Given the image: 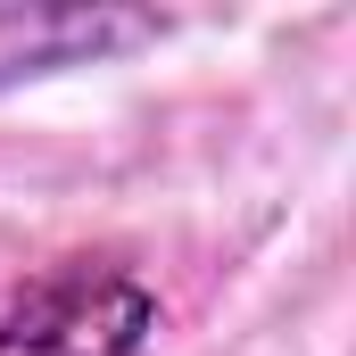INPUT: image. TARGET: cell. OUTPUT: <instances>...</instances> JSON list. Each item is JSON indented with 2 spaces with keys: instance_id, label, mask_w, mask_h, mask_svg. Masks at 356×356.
Here are the masks:
<instances>
[{
  "instance_id": "obj_2",
  "label": "cell",
  "mask_w": 356,
  "mask_h": 356,
  "mask_svg": "<svg viewBox=\"0 0 356 356\" xmlns=\"http://www.w3.org/2000/svg\"><path fill=\"white\" fill-rule=\"evenodd\" d=\"M158 33H166V17L116 8V0H0V91L33 83V75L124 58Z\"/></svg>"
},
{
  "instance_id": "obj_1",
  "label": "cell",
  "mask_w": 356,
  "mask_h": 356,
  "mask_svg": "<svg viewBox=\"0 0 356 356\" xmlns=\"http://www.w3.org/2000/svg\"><path fill=\"white\" fill-rule=\"evenodd\" d=\"M149 340L158 290L124 266H58L0 315V356H141Z\"/></svg>"
}]
</instances>
